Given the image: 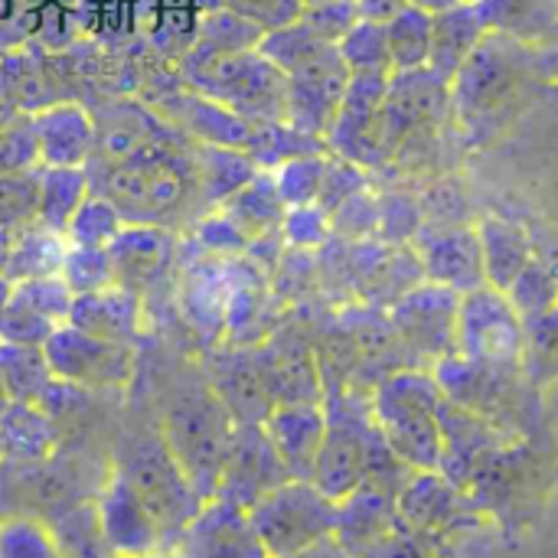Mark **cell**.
I'll return each instance as SVG.
<instances>
[{"mask_svg":"<svg viewBox=\"0 0 558 558\" xmlns=\"http://www.w3.org/2000/svg\"><path fill=\"white\" fill-rule=\"evenodd\" d=\"M327 432L314 461L311 484L333 504L366 484L369 471L392 451L373 422V409L356 396H330L324 405Z\"/></svg>","mask_w":558,"mask_h":558,"instance_id":"cell-4","label":"cell"},{"mask_svg":"<svg viewBox=\"0 0 558 558\" xmlns=\"http://www.w3.org/2000/svg\"><path fill=\"white\" fill-rule=\"evenodd\" d=\"M222 216L245 235V242H255L268 235L275 226H281L288 216V206L275 186V173H255L239 193L226 199Z\"/></svg>","mask_w":558,"mask_h":558,"instance_id":"cell-28","label":"cell"},{"mask_svg":"<svg viewBox=\"0 0 558 558\" xmlns=\"http://www.w3.org/2000/svg\"><path fill=\"white\" fill-rule=\"evenodd\" d=\"M118 474L137 494V500L150 510V517L157 520L167 546L177 543V536L196 520V513L206 504L193 490V484L186 481L180 464L173 461V454L163 445L160 432L157 435H137L121 451Z\"/></svg>","mask_w":558,"mask_h":558,"instance_id":"cell-6","label":"cell"},{"mask_svg":"<svg viewBox=\"0 0 558 558\" xmlns=\"http://www.w3.org/2000/svg\"><path fill=\"white\" fill-rule=\"evenodd\" d=\"M65 235H59V232H52V229H36V232H29L16 248H13V255H10V262H7V268H10V275L16 278V281H23V278H49V275H59V268H62V255H65V242H62Z\"/></svg>","mask_w":558,"mask_h":558,"instance_id":"cell-38","label":"cell"},{"mask_svg":"<svg viewBox=\"0 0 558 558\" xmlns=\"http://www.w3.org/2000/svg\"><path fill=\"white\" fill-rule=\"evenodd\" d=\"M95 520H98L101 543L108 546L111 558L154 556L167 549L157 520L150 517V510L137 500V494L124 484L118 471L98 497Z\"/></svg>","mask_w":558,"mask_h":558,"instance_id":"cell-16","label":"cell"},{"mask_svg":"<svg viewBox=\"0 0 558 558\" xmlns=\"http://www.w3.org/2000/svg\"><path fill=\"white\" fill-rule=\"evenodd\" d=\"M0 558H62V553L43 526L13 520L0 526Z\"/></svg>","mask_w":558,"mask_h":558,"instance_id":"cell-45","label":"cell"},{"mask_svg":"<svg viewBox=\"0 0 558 558\" xmlns=\"http://www.w3.org/2000/svg\"><path fill=\"white\" fill-rule=\"evenodd\" d=\"M284 558H356L350 556L333 536H327V539H320V543H314V546H307V549H301V553H294V556H284Z\"/></svg>","mask_w":558,"mask_h":558,"instance_id":"cell-51","label":"cell"},{"mask_svg":"<svg viewBox=\"0 0 558 558\" xmlns=\"http://www.w3.org/2000/svg\"><path fill=\"white\" fill-rule=\"evenodd\" d=\"M539 56H543V65H546L549 82H558V29L546 46H539Z\"/></svg>","mask_w":558,"mask_h":558,"instance_id":"cell-52","label":"cell"},{"mask_svg":"<svg viewBox=\"0 0 558 558\" xmlns=\"http://www.w3.org/2000/svg\"><path fill=\"white\" fill-rule=\"evenodd\" d=\"M539 82H549L539 46L487 33L451 78V111L474 141H487Z\"/></svg>","mask_w":558,"mask_h":558,"instance_id":"cell-1","label":"cell"},{"mask_svg":"<svg viewBox=\"0 0 558 558\" xmlns=\"http://www.w3.org/2000/svg\"><path fill=\"white\" fill-rule=\"evenodd\" d=\"M441 402L445 392L428 373H392L379 383L369 399L373 422L386 445L405 461L412 471H438L441 468Z\"/></svg>","mask_w":558,"mask_h":558,"instance_id":"cell-2","label":"cell"},{"mask_svg":"<svg viewBox=\"0 0 558 558\" xmlns=\"http://www.w3.org/2000/svg\"><path fill=\"white\" fill-rule=\"evenodd\" d=\"M65 324L101 340L134 343L141 333V298L134 288L124 284H111L92 294H75Z\"/></svg>","mask_w":558,"mask_h":558,"instance_id":"cell-22","label":"cell"},{"mask_svg":"<svg viewBox=\"0 0 558 558\" xmlns=\"http://www.w3.org/2000/svg\"><path fill=\"white\" fill-rule=\"evenodd\" d=\"M350 69L330 43L294 72H288V124L311 137H327L343 101Z\"/></svg>","mask_w":558,"mask_h":558,"instance_id":"cell-11","label":"cell"},{"mask_svg":"<svg viewBox=\"0 0 558 558\" xmlns=\"http://www.w3.org/2000/svg\"><path fill=\"white\" fill-rule=\"evenodd\" d=\"M281 226H284V235H288L291 245L311 248V245H320V242L327 239V232H330V216H327L317 203H311V206H294V209H288V216H284Z\"/></svg>","mask_w":558,"mask_h":558,"instance_id":"cell-47","label":"cell"},{"mask_svg":"<svg viewBox=\"0 0 558 558\" xmlns=\"http://www.w3.org/2000/svg\"><path fill=\"white\" fill-rule=\"evenodd\" d=\"M324 173H327V157L324 154H304V157H291L278 167L275 173V186L284 199L288 209L294 206H311L320 196L324 186Z\"/></svg>","mask_w":558,"mask_h":558,"instance_id":"cell-41","label":"cell"},{"mask_svg":"<svg viewBox=\"0 0 558 558\" xmlns=\"http://www.w3.org/2000/svg\"><path fill=\"white\" fill-rule=\"evenodd\" d=\"M412 3L422 7V10H428V13H441V10H451V7H458L464 0H412Z\"/></svg>","mask_w":558,"mask_h":558,"instance_id":"cell-53","label":"cell"},{"mask_svg":"<svg viewBox=\"0 0 558 558\" xmlns=\"http://www.w3.org/2000/svg\"><path fill=\"white\" fill-rule=\"evenodd\" d=\"M85 196H88V177L82 173V167H43L39 206H36L39 226L65 235L69 222L75 216V209L85 203Z\"/></svg>","mask_w":558,"mask_h":558,"instance_id":"cell-31","label":"cell"},{"mask_svg":"<svg viewBox=\"0 0 558 558\" xmlns=\"http://www.w3.org/2000/svg\"><path fill=\"white\" fill-rule=\"evenodd\" d=\"M415 245H418L422 271L432 284H441L454 294H471L487 284L477 229L464 222L422 226Z\"/></svg>","mask_w":558,"mask_h":558,"instance_id":"cell-14","label":"cell"},{"mask_svg":"<svg viewBox=\"0 0 558 558\" xmlns=\"http://www.w3.org/2000/svg\"><path fill=\"white\" fill-rule=\"evenodd\" d=\"M36 206H39V177L26 170L0 173V229L26 222L29 216H36Z\"/></svg>","mask_w":558,"mask_h":558,"instance_id":"cell-44","label":"cell"},{"mask_svg":"<svg viewBox=\"0 0 558 558\" xmlns=\"http://www.w3.org/2000/svg\"><path fill=\"white\" fill-rule=\"evenodd\" d=\"M504 294L523 320L549 314L553 307H558V271L553 268V262L533 255V262L513 278V284Z\"/></svg>","mask_w":558,"mask_h":558,"instance_id":"cell-36","label":"cell"},{"mask_svg":"<svg viewBox=\"0 0 558 558\" xmlns=\"http://www.w3.org/2000/svg\"><path fill=\"white\" fill-rule=\"evenodd\" d=\"M170 558H268V553L252 530L248 510L226 500H209L177 536Z\"/></svg>","mask_w":558,"mask_h":558,"instance_id":"cell-15","label":"cell"},{"mask_svg":"<svg viewBox=\"0 0 558 558\" xmlns=\"http://www.w3.org/2000/svg\"><path fill=\"white\" fill-rule=\"evenodd\" d=\"M477 239H481V258H484V278L490 288L507 291L513 278L533 262L536 245L530 232L504 216H484L477 222Z\"/></svg>","mask_w":558,"mask_h":558,"instance_id":"cell-26","label":"cell"},{"mask_svg":"<svg viewBox=\"0 0 558 558\" xmlns=\"http://www.w3.org/2000/svg\"><path fill=\"white\" fill-rule=\"evenodd\" d=\"M389 36V56H392V72H412L428 65L432 52V13L409 3L402 13H396L386 23Z\"/></svg>","mask_w":558,"mask_h":558,"instance_id":"cell-33","label":"cell"},{"mask_svg":"<svg viewBox=\"0 0 558 558\" xmlns=\"http://www.w3.org/2000/svg\"><path fill=\"white\" fill-rule=\"evenodd\" d=\"M468 513L461 487L438 471H415L399 494V523L415 536H441L454 530Z\"/></svg>","mask_w":558,"mask_h":558,"instance_id":"cell-19","label":"cell"},{"mask_svg":"<svg viewBox=\"0 0 558 558\" xmlns=\"http://www.w3.org/2000/svg\"><path fill=\"white\" fill-rule=\"evenodd\" d=\"M458 307L461 294L441 284H425L399 301L396 324L405 340H412V347L448 356L451 350H458Z\"/></svg>","mask_w":558,"mask_h":558,"instance_id":"cell-17","label":"cell"},{"mask_svg":"<svg viewBox=\"0 0 558 558\" xmlns=\"http://www.w3.org/2000/svg\"><path fill=\"white\" fill-rule=\"evenodd\" d=\"M298 20L311 26L320 39L340 43L360 23V10H356V0H314V3H304Z\"/></svg>","mask_w":558,"mask_h":558,"instance_id":"cell-43","label":"cell"},{"mask_svg":"<svg viewBox=\"0 0 558 558\" xmlns=\"http://www.w3.org/2000/svg\"><path fill=\"white\" fill-rule=\"evenodd\" d=\"M43 167H82L95 144V128L78 105H56L33 118Z\"/></svg>","mask_w":558,"mask_h":558,"instance_id":"cell-23","label":"cell"},{"mask_svg":"<svg viewBox=\"0 0 558 558\" xmlns=\"http://www.w3.org/2000/svg\"><path fill=\"white\" fill-rule=\"evenodd\" d=\"M258 360L275 405L320 402V373L304 343H268L258 350Z\"/></svg>","mask_w":558,"mask_h":558,"instance_id":"cell-24","label":"cell"},{"mask_svg":"<svg viewBox=\"0 0 558 558\" xmlns=\"http://www.w3.org/2000/svg\"><path fill=\"white\" fill-rule=\"evenodd\" d=\"M265 29L242 16L239 10H226V13H213L199 33V43H196V52H193V62H206V59H216V56H232V52H248V49H258Z\"/></svg>","mask_w":558,"mask_h":558,"instance_id":"cell-34","label":"cell"},{"mask_svg":"<svg viewBox=\"0 0 558 558\" xmlns=\"http://www.w3.org/2000/svg\"><path fill=\"white\" fill-rule=\"evenodd\" d=\"M0 441H3V458L46 461L56 448L52 415L43 405L10 402V409L0 415Z\"/></svg>","mask_w":558,"mask_h":558,"instance_id":"cell-30","label":"cell"},{"mask_svg":"<svg viewBox=\"0 0 558 558\" xmlns=\"http://www.w3.org/2000/svg\"><path fill=\"white\" fill-rule=\"evenodd\" d=\"M209 389L226 405L235 425H265V418L275 409V399L262 373V360L248 350L216 356L209 366Z\"/></svg>","mask_w":558,"mask_h":558,"instance_id":"cell-18","label":"cell"},{"mask_svg":"<svg viewBox=\"0 0 558 558\" xmlns=\"http://www.w3.org/2000/svg\"><path fill=\"white\" fill-rule=\"evenodd\" d=\"M248 520L268 558H284L333 536L337 504L311 481H284L248 507Z\"/></svg>","mask_w":558,"mask_h":558,"instance_id":"cell-7","label":"cell"},{"mask_svg":"<svg viewBox=\"0 0 558 558\" xmlns=\"http://www.w3.org/2000/svg\"><path fill=\"white\" fill-rule=\"evenodd\" d=\"M0 379L10 399L26 405H43L56 386V373L46 360V350L10 340H0Z\"/></svg>","mask_w":558,"mask_h":558,"instance_id":"cell-29","label":"cell"},{"mask_svg":"<svg viewBox=\"0 0 558 558\" xmlns=\"http://www.w3.org/2000/svg\"><path fill=\"white\" fill-rule=\"evenodd\" d=\"M235 422L213 389H190L167 409L163 445L193 484V490L209 504L219 490L222 468L232 448Z\"/></svg>","mask_w":558,"mask_h":558,"instance_id":"cell-3","label":"cell"},{"mask_svg":"<svg viewBox=\"0 0 558 558\" xmlns=\"http://www.w3.org/2000/svg\"><path fill=\"white\" fill-rule=\"evenodd\" d=\"M363 558H428V539L409 533L402 523L392 536H386L379 546H373Z\"/></svg>","mask_w":558,"mask_h":558,"instance_id":"cell-49","label":"cell"},{"mask_svg":"<svg viewBox=\"0 0 558 558\" xmlns=\"http://www.w3.org/2000/svg\"><path fill=\"white\" fill-rule=\"evenodd\" d=\"M72 291L65 288V281L59 275H49V278H23L10 288L7 301L43 317V320H52L56 327L69 320V311H72Z\"/></svg>","mask_w":558,"mask_h":558,"instance_id":"cell-39","label":"cell"},{"mask_svg":"<svg viewBox=\"0 0 558 558\" xmlns=\"http://www.w3.org/2000/svg\"><path fill=\"white\" fill-rule=\"evenodd\" d=\"M43 350L56 379L75 389H121L134 376L131 343L92 337L72 324H59Z\"/></svg>","mask_w":558,"mask_h":558,"instance_id":"cell-10","label":"cell"},{"mask_svg":"<svg viewBox=\"0 0 558 558\" xmlns=\"http://www.w3.org/2000/svg\"><path fill=\"white\" fill-rule=\"evenodd\" d=\"M526 347L523 317L513 311L504 291L484 284L471 294H461L458 307V350L461 356L487 366L520 369Z\"/></svg>","mask_w":558,"mask_h":558,"instance_id":"cell-9","label":"cell"},{"mask_svg":"<svg viewBox=\"0 0 558 558\" xmlns=\"http://www.w3.org/2000/svg\"><path fill=\"white\" fill-rule=\"evenodd\" d=\"M108 255L114 262V275L118 278H131V281H150L170 255V239L160 229H147V226H124L121 235L108 245Z\"/></svg>","mask_w":558,"mask_h":558,"instance_id":"cell-32","label":"cell"},{"mask_svg":"<svg viewBox=\"0 0 558 558\" xmlns=\"http://www.w3.org/2000/svg\"><path fill=\"white\" fill-rule=\"evenodd\" d=\"M412 0H356L360 20H373V23H389L396 13H402Z\"/></svg>","mask_w":558,"mask_h":558,"instance_id":"cell-50","label":"cell"},{"mask_svg":"<svg viewBox=\"0 0 558 558\" xmlns=\"http://www.w3.org/2000/svg\"><path fill=\"white\" fill-rule=\"evenodd\" d=\"M291 481L284 461L278 458L265 425H235L232 448L222 468V481L213 500L235 504L242 510L255 507L268 490Z\"/></svg>","mask_w":558,"mask_h":558,"instance_id":"cell-13","label":"cell"},{"mask_svg":"<svg viewBox=\"0 0 558 558\" xmlns=\"http://www.w3.org/2000/svg\"><path fill=\"white\" fill-rule=\"evenodd\" d=\"M124 229V216L114 209L111 199L105 196H85V203L75 209L69 229H65V242L75 248H108Z\"/></svg>","mask_w":558,"mask_h":558,"instance_id":"cell-37","label":"cell"},{"mask_svg":"<svg viewBox=\"0 0 558 558\" xmlns=\"http://www.w3.org/2000/svg\"><path fill=\"white\" fill-rule=\"evenodd\" d=\"M487 36V26L471 0L432 13V52H428V69L438 72L441 78H454L458 69L471 59V52L481 46Z\"/></svg>","mask_w":558,"mask_h":558,"instance_id":"cell-25","label":"cell"},{"mask_svg":"<svg viewBox=\"0 0 558 558\" xmlns=\"http://www.w3.org/2000/svg\"><path fill=\"white\" fill-rule=\"evenodd\" d=\"M487 33H504L526 46H546L558 29V0H471Z\"/></svg>","mask_w":558,"mask_h":558,"instance_id":"cell-27","label":"cell"},{"mask_svg":"<svg viewBox=\"0 0 558 558\" xmlns=\"http://www.w3.org/2000/svg\"><path fill=\"white\" fill-rule=\"evenodd\" d=\"M389 75H350L337 118L327 131V144L350 163L376 167L386 160L379 134V108L386 98Z\"/></svg>","mask_w":558,"mask_h":558,"instance_id":"cell-12","label":"cell"},{"mask_svg":"<svg viewBox=\"0 0 558 558\" xmlns=\"http://www.w3.org/2000/svg\"><path fill=\"white\" fill-rule=\"evenodd\" d=\"M265 432L284 461L291 481H311L314 461L327 432V412L320 402H294V405H275L265 418Z\"/></svg>","mask_w":558,"mask_h":558,"instance_id":"cell-21","label":"cell"},{"mask_svg":"<svg viewBox=\"0 0 558 558\" xmlns=\"http://www.w3.org/2000/svg\"><path fill=\"white\" fill-rule=\"evenodd\" d=\"M360 190H366V177H363L360 163H350L343 157L327 160V173H324V186H320L317 206L330 216L337 206H343Z\"/></svg>","mask_w":558,"mask_h":558,"instance_id":"cell-46","label":"cell"},{"mask_svg":"<svg viewBox=\"0 0 558 558\" xmlns=\"http://www.w3.org/2000/svg\"><path fill=\"white\" fill-rule=\"evenodd\" d=\"M209 101L255 124H288V75L258 49L216 56L190 65Z\"/></svg>","mask_w":558,"mask_h":558,"instance_id":"cell-5","label":"cell"},{"mask_svg":"<svg viewBox=\"0 0 558 558\" xmlns=\"http://www.w3.org/2000/svg\"><path fill=\"white\" fill-rule=\"evenodd\" d=\"M350 75H392L389 36L386 23L360 20L340 43H337Z\"/></svg>","mask_w":558,"mask_h":558,"instance_id":"cell-35","label":"cell"},{"mask_svg":"<svg viewBox=\"0 0 558 558\" xmlns=\"http://www.w3.org/2000/svg\"><path fill=\"white\" fill-rule=\"evenodd\" d=\"M448 114H454L448 78H441L428 65L412 72H392L379 108V134L386 157L435 134Z\"/></svg>","mask_w":558,"mask_h":558,"instance_id":"cell-8","label":"cell"},{"mask_svg":"<svg viewBox=\"0 0 558 558\" xmlns=\"http://www.w3.org/2000/svg\"><path fill=\"white\" fill-rule=\"evenodd\" d=\"M379 229L392 242L415 239L422 232V213L409 199H389L386 206H379Z\"/></svg>","mask_w":558,"mask_h":558,"instance_id":"cell-48","label":"cell"},{"mask_svg":"<svg viewBox=\"0 0 558 558\" xmlns=\"http://www.w3.org/2000/svg\"><path fill=\"white\" fill-rule=\"evenodd\" d=\"M396 530H399V494H392L379 484H363L347 500L337 504L333 539L350 556L363 558Z\"/></svg>","mask_w":558,"mask_h":558,"instance_id":"cell-20","label":"cell"},{"mask_svg":"<svg viewBox=\"0 0 558 558\" xmlns=\"http://www.w3.org/2000/svg\"><path fill=\"white\" fill-rule=\"evenodd\" d=\"M0 458H3V441H0Z\"/></svg>","mask_w":558,"mask_h":558,"instance_id":"cell-56","label":"cell"},{"mask_svg":"<svg viewBox=\"0 0 558 558\" xmlns=\"http://www.w3.org/2000/svg\"><path fill=\"white\" fill-rule=\"evenodd\" d=\"M526 327V347H523V366L533 383H546L558 376V307L549 314H539L533 320H523Z\"/></svg>","mask_w":558,"mask_h":558,"instance_id":"cell-42","label":"cell"},{"mask_svg":"<svg viewBox=\"0 0 558 558\" xmlns=\"http://www.w3.org/2000/svg\"><path fill=\"white\" fill-rule=\"evenodd\" d=\"M137 558H170V556H163V553H154V556H137Z\"/></svg>","mask_w":558,"mask_h":558,"instance_id":"cell-55","label":"cell"},{"mask_svg":"<svg viewBox=\"0 0 558 558\" xmlns=\"http://www.w3.org/2000/svg\"><path fill=\"white\" fill-rule=\"evenodd\" d=\"M10 402H13V399H10V392H7V386H3V379H0V415L10 409Z\"/></svg>","mask_w":558,"mask_h":558,"instance_id":"cell-54","label":"cell"},{"mask_svg":"<svg viewBox=\"0 0 558 558\" xmlns=\"http://www.w3.org/2000/svg\"><path fill=\"white\" fill-rule=\"evenodd\" d=\"M59 278L65 281V288L72 294H92V291L118 284L114 262H111L108 248H75V245H69L65 255H62Z\"/></svg>","mask_w":558,"mask_h":558,"instance_id":"cell-40","label":"cell"}]
</instances>
